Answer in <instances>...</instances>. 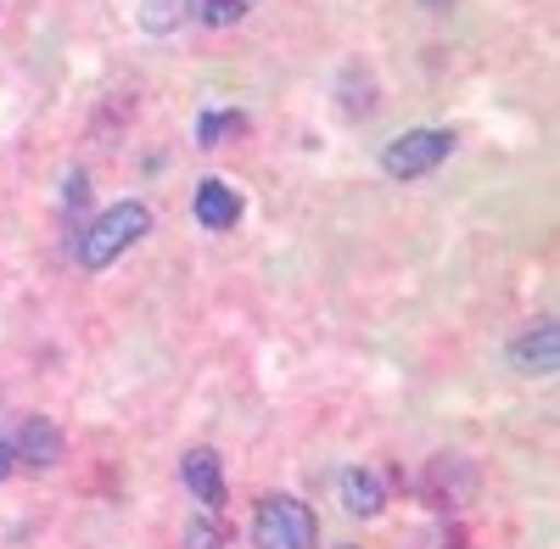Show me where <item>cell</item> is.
Segmentation results:
<instances>
[{"mask_svg": "<svg viewBox=\"0 0 560 549\" xmlns=\"http://www.w3.org/2000/svg\"><path fill=\"white\" fill-rule=\"evenodd\" d=\"M342 505H348L353 516H382V488H376V477H370V471H348V477H342Z\"/></svg>", "mask_w": 560, "mask_h": 549, "instance_id": "ba28073f", "label": "cell"}, {"mask_svg": "<svg viewBox=\"0 0 560 549\" xmlns=\"http://www.w3.org/2000/svg\"><path fill=\"white\" fill-rule=\"evenodd\" d=\"M12 460H18V454H12V443H0V477L12 471Z\"/></svg>", "mask_w": 560, "mask_h": 549, "instance_id": "7c38bea8", "label": "cell"}, {"mask_svg": "<svg viewBox=\"0 0 560 549\" xmlns=\"http://www.w3.org/2000/svg\"><path fill=\"white\" fill-rule=\"evenodd\" d=\"M179 477H185V488H191L208 511L224 505V471H219V454H213V448H191V454H185Z\"/></svg>", "mask_w": 560, "mask_h": 549, "instance_id": "277c9868", "label": "cell"}, {"mask_svg": "<svg viewBox=\"0 0 560 549\" xmlns=\"http://www.w3.org/2000/svg\"><path fill=\"white\" fill-rule=\"evenodd\" d=\"M185 7H191V17L208 23V28H230L253 12V0H185Z\"/></svg>", "mask_w": 560, "mask_h": 549, "instance_id": "9c48e42d", "label": "cell"}, {"mask_svg": "<svg viewBox=\"0 0 560 549\" xmlns=\"http://www.w3.org/2000/svg\"><path fill=\"white\" fill-rule=\"evenodd\" d=\"M236 219H242L236 186H224V179H202V186H197V224H202V231H230Z\"/></svg>", "mask_w": 560, "mask_h": 549, "instance_id": "5b68a950", "label": "cell"}, {"mask_svg": "<svg viewBox=\"0 0 560 549\" xmlns=\"http://www.w3.org/2000/svg\"><path fill=\"white\" fill-rule=\"evenodd\" d=\"M236 135H247V118L242 113H208L197 124V141L202 147H224V141H236Z\"/></svg>", "mask_w": 560, "mask_h": 549, "instance_id": "30bf717a", "label": "cell"}, {"mask_svg": "<svg viewBox=\"0 0 560 549\" xmlns=\"http://www.w3.org/2000/svg\"><path fill=\"white\" fill-rule=\"evenodd\" d=\"M448 152H454L448 129H409V135H398V141L382 152V168L393 179H420V174H432Z\"/></svg>", "mask_w": 560, "mask_h": 549, "instance_id": "3957f363", "label": "cell"}, {"mask_svg": "<svg viewBox=\"0 0 560 549\" xmlns=\"http://www.w3.org/2000/svg\"><path fill=\"white\" fill-rule=\"evenodd\" d=\"M12 454H23L28 466H57V460H62V432H57L51 421H28Z\"/></svg>", "mask_w": 560, "mask_h": 549, "instance_id": "52a82bcc", "label": "cell"}, {"mask_svg": "<svg viewBox=\"0 0 560 549\" xmlns=\"http://www.w3.org/2000/svg\"><path fill=\"white\" fill-rule=\"evenodd\" d=\"M147 231H152V213L140 208V202H118V208L90 219V231L79 236V264L84 269H107L124 247H135Z\"/></svg>", "mask_w": 560, "mask_h": 549, "instance_id": "6da1fadb", "label": "cell"}, {"mask_svg": "<svg viewBox=\"0 0 560 549\" xmlns=\"http://www.w3.org/2000/svg\"><path fill=\"white\" fill-rule=\"evenodd\" d=\"M510 359H516V371H527V376H549L555 364H560V331H555V326H544V331L522 337Z\"/></svg>", "mask_w": 560, "mask_h": 549, "instance_id": "8992f818", "label": "cell"}, {"mask_svg": "<svg viewBox=\"0 0 560 549\" xmlns=\"http://www.w3.org/2000/svg\"><path fill=\"white\" fill-rule=\"evenodd\" d=\"M314 538H319V522L292 493H269L258 505V516H253V544L258 549H314Z\"/></svg>", "mask_w": 560, "mask_h": 549, "instance_id": "7a4b0ae2", "label": "cell"}, {"mask_svg": "<svg viewBox=\"0 0 560 549\" xmlns=\"http://www.w3.org/2000/svg\"><path fill=\"white\" fill-rule=\"evenodd\" d=\"M230 544V527H219V522H191V527H185V549H224Z\"/></svg>", "mask_w": 560, "mask_h": 549, "instance_id": "8fae6325", "label": "cell"}]
</instances>
